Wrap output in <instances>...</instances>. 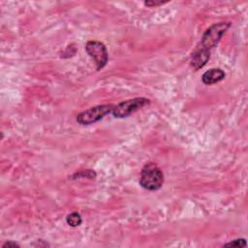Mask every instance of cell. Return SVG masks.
I'll use <instances>...</instances> for the list:
<instances>
[{
    "label": "cell",
    "instance_id": "8992f818",
    "mask_svg": "<svg viewBox=\"0 0 248 248\" xmlns=\"http://www.w3.org/2000/svg\"><path fill=\"white\" fill-rule=\"evenodd\" d=\"M225 77V72L220 68H211L203 73V75L202 76V80L204 84L211 85L221 81L222 79H224Z\"/></svg>",
    "mask_w": 248,
    "mask_h": 248
},
{
    "label": "cell",
    "instance_id": "7a4b0ae2",
    "mask_svg": "<svg viewBox=\"0 0 248 248\" xmlns=\"http://www.w3.org/2000/svg\"><path fill=\"white\" fill-rule=\"evenodd\" d=\"M140 185L148 191L159 190L164 183V173L154 163H146L140 170Z\"/></svg>",
    "mask_w": 248,
    "mask_h": 248
},
{
    "label": "cell",
    "instance_id": "ba28073f",
    "mask_svg": "<svg viewBox=\"0 0 248 248\" xmlns=\"http://www.w3.org/2000/svg\"><path fill=\"white\" fill-rule=\"evenodd\" d=\"M247 245V242H246V239L245 238H237V239H234L231 242H228V243H225L224 246H232V247H245Z\"/></svg>",
    "mask_w": 248,
    "mask_h": 248
},
{
    "label": "cell",
    "instance_id": "277c9868",
    "mask_svg": "<svg viewBox=\"0 0 248 248\" xmlns=\"http://www.w3.org/2000/svg\"><path fill=\"white\" fill-rule=\"evenodd\" d=\"M150 100L143 97H137L133 99H129L123 102H120L117 105H114L111 114L115 118H124L128 117L137 110L142 108L144 106L148 105Z\"/></svg>",
    "mask_w": 248,
    "mask_h": 248
},
{
    "label": "cell",
    "instance_id": "30bf717a",
    "mask_svg": "<svg viewBox=\"0 0 248 248\" xmlns=\"http://www.w3.org/2000/svg\"><path fill=\"white\" fill-rule=\"evenodd\" d=\"M2 247L3 248H16V247H19V244L15 241L9 240V241H6L5 243H3Z\"/></svg>",
    "mask_w": 248,
    "mask_h": 248
},
{
    "label": "cell",
    "instance_id": "6da1fadb",
    "mask_svg": "<svg viewBox=\"0 0 248 248\" xmlns=\"http://www.w3.org/2000/svg\"><path fill=\"white\" fill-rule=\"evenodd\" d=\"M230 26L231 22L223 21L214 23L205 30L201 41L191 54L190 64L195 71L200 70L207 63L211 50L217 46Z\"/></svg>",
    "mask_w": 248,
    "mask_h": 248
},
{
    "label": "cell",
    "instance_id": "9c48e42d",
    "mask_svg": "<svg viewBox=\"0 0 248 248\" xmlns=\"http://www.w3.org/2000/svg\"><path fill=\"white\" fill-rule=\"evenodd\" d=\"M165 3H167V2H164V1H145L144 5L147 6V7H158V6H161Z\"/></svg>",
    "mask_w": 248,
    "mask_h": 248
},
{
    "label": "cell",
    "instance_id": "3957f363",
    "mask_svg": "<svg viewBox=\"0 0 248 248\" xmlns=\"http://www.w3.org/2000/svg\"><path fill=\"white\" fill-rule=\"evenodd\" d=\"M114 105L106 104V105H98L92 108H89L77 115V122L79 125H91L94 124L101 119H103L107 114L111 113Z\"/></svg>",
    "mask_w": 248,
    "mask_h": 248
},
{
    "label": "cell",
    "instance_id": "5b68a950",
    "mask_svg": "<svg viewBox=\"0 0 248 248\" xmlns=\"http://www.w3.org/2000/svg\"><path fill=\"white\" fill-rule=\"evenodd\" d=\"M86 53L92 58L95 62L96 70H102L108 62V50L106 46L100 41H88L85 45Z\"/></svg>",
    "mask_w": 248,
    "mask_h": 248
},
{
    "label": "cell",
    "instance_id": "52a82bcc",
    "mask_svg": "<svg viewBox=\"0 0 248 248\" xmlns=\"http://www.w3.org/2000/svg\"><path fill=\"white\" fill-rule=\"evenodd\" d=\"M66 222L71 227H78V226H79L81 224L82 219H81L80 214L75 211V212H72V213L67 215Z\"/></svg>",
    "mask_w": 248,
    "mask_h": 248
}]
</instances>
